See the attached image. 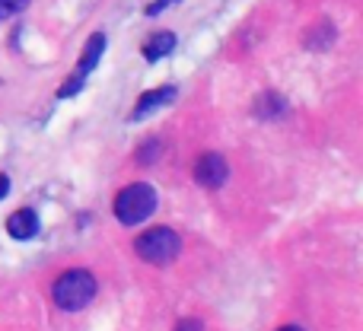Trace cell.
I'll return each instance as SVG.
<instances>
[{
    "mask_svg": "<svg viewBox=\"0 0 363 331\" xmlns=\"http://www.w3.org/2000/svg\"><path fill=\"white\" fill-rule=\"evenodd\" d=\"M277 331H303L300 325H284V328H277Z\"/></svg>",
    "mask_w": 363,
    "mask_h": 331,
    "instance_id": "obj_16",
    "label": "cell"
},
{
    "mask_svg": "<svg viewBox=\"0 0 363 331\" xmlns=\"http://www.w3.org/2000/svg\"><path fill=\"white\" fill-rule=\"evenodd\" d=\"M226 179H230V166H226V159L220 153H204L194 163V181L201 188H220Z\"/></svg>",
    "mask_w": 363,
    "mask_h": 331,
    "instance_id": "obj_4",
    "label": "cell"
},
{
    "mask_svg": "<svg viewBox=\"0 0 363 331\" xmlns=\"http://www.w3.org/2000/svg\"><path fill=\"white\" fill-rule=\"evenodd\" d=\"M172 51H176V35H172V32H153L144 42V57L150 64L160 61V57H169Z\"/></svg>",
    "mask_w": 363,
    "mask_h": 331,
    "instance_id": "obj_7",
    "label": "cell"
},
{
    "mask_svg": "<svg viewBox=\"0 0 363 331\" xmlns=\"http://www.w3.org/2000/svg\"><path fill=\"white\" fill-rule=\"evenodd\" d=\"M26 6H29V0H0V19H13Z\"/></svg>",
    "mask_w": 363,
    "mask_h": 331,
    "instance_id": "obj_12",
    "label": "cell"
},
{
    "mask_svg": "<svg viewBox=\"0 0 363 331\" xmlns=\"http://www.w3.org/2000/svg\"><path fill=\"white\" fill-rule=\"evenodd\" d=\"M172 4H176V0H153V4L150 6H147V16H160V13H163V10H169V6Z\"/></svg>",
    "mask_w": 363,
    "mask_h": 331,
    "instance_id": "obj_13",
    "label": "cell"
},
{
    "mask_svg": "<svg viewBox=\"0 0 363 331\" xmlns=\"http://www.w3.org/2000/svg\"><path fill=\"white\" fill-rule=\"evenodd\" d=\"M102 51H106V35H102V32H93V35H89V42H86V48H83V55H80L77 74H89V70L99 64Z\"/></svg>",
    "mask_w": 363,
    "mask_h": 331,
    "instance_id": "obj_8",
    "label": "cell"
},
{
    "mask_svg": "<svg viewBox=\"0 0 363 331\" xmlns=\"http://www.w3.org/2000/svg\"><path fill=\"white\" fill-rule=\"evenodd\" d=\"M134 252L147 264H169V262H176V255L182 252V239L169 226H153V230L140 232L134 239Z\"/></svg>",
    "mask_w": 363,
    "mask_h": 331,
    "instance_id": "obj_3",
    "label": "cell"
},
{
    "mask_svg": "<svg viewBox=\"0 0 363 331\" xmlns=\"http://www.w3.org/2000/svg\"><path fill=\"white\" fill-rule=\"evenodd\" d=\"M169 102H176V86H160V89H150V93H144V96H140V102L134 106L131 121L147 118V115H153L157 108H166Z\"/></svg>",
    "mask_w": 363,
    "mask_h": 331,
    "instance_id": "obj_5",
    "label": "cell"
},
{
    "mask_svg": "<svg viewBox=\"0 0 363 331\" xmlns=\"http://www.w3.org/2000/svg\"><path fill=\"white\" fill-rule=\"evenodd\" d=\"M6 232H10L13 239H32L38 232V213L32 211V207H23V211L10 213V220H6Z\"/></svg>",
    "mask_w": 363,
    "mask_h": 331,
    "instance_id": "obj_6",
    "label": "cell"
},
{
    "mask_svg": "<svg viewBox=\"0 0 363 331\" xmlns=\"http://www.w3.org/2000/svg\"><path fill=\"white\" fill-rule=\"evenodd\" d=\"M6 194H10V179L0 172V198H6Z\"/></svg>",
    "mask_w": 363,
    "mask_h": 331,
    "instance_id": "obj_15",
    "label": "cell"
},
{
    "mask_svg": "<svg viewBox=\"0 0 363 331\" xmlns=\"http://www.w3.org/2000/svg\"><path fill=\"white\" fill-rule=\"evenodd\" d=\"M83 86H86V74H77V70H74V74H70V80L57 89V99H70V96H77Z\"/></svg>",
    "mask_w": 363,
    "mask_h": 331,
    "instance_id": "obj_11",
    "label": "cell"
},
{
    "mask_svg": "<svg viewBox=\"0 0 363 331\" xmlns=\"http://www.w3.org/2000/svg\"><path fill=\"white\" fill-rule=\"evenodd\" d=\"M51 296H55V303L64 309V313H80V309L89 306L96 296V277L83 268H70L55 281Z\"/></svg>",
    "mask_w": 363,
    "mask_h": 331,
    "instance_id": "obj_1",
    "label": "cell"
},
{
    "mask_svg": "<svg viewBox=\"0 0 363 331\" xmlns=\"http://www.w3.org/2000/svg\"><path fill=\"white\" fill-rule=\"evenodd\" d=\"M153 211H157V191H153L147 181L125 185L118 191V198H115V217H118L125 226L144 223Z\"/></svg>",
    "mask_w": 363,
    "mask_h": 331,
    "instance_id": "obj_2",
    "label": "cell"
},
{
    "mask_svg": "<svg viewBox=\"0 0 363 331\" xmlns=\"http://www.w3.org/2000/svg\"><path fill=\"white\" fill-rule=\"evenodd\" d=\"M176 331H204V325H201L198 319H182L176 325Z\"/></svg>",
    "mask_w": 363,
    "mask_h": 331,
    "instance_id": "obj_14",
    "label": "cell"
},
{
    "mask_svg": "<svg viewBox=\"0 0 363 331\" xmlns=\"http://www.w3.org/2000/svg\"><path fill=\"white\" fill-rule=\"evenodd\" d=\"M160 150H163V144H160V140H147V144H140V150H138V163H140V166H153L160 157H163Z\"/></svg>",
    "mask_w": 363,
    "mask_h": 331,
    "instance_id": "obj_10",
    "label": "cell"
},
{
    "mask_svg": "<svg viewBox=\"0 0 363 331\" xmlns=\"http://www.w3.org/2000/svg\"><path fill=\"white\" fill-rule=\"evenodd\" d=\"M284 108H287V102L281 99L277 93H264L255 99V115L258 118H274V115H281Z\"/></svg>",
    "mask_w": 363,
    "mask_h": 331,
    "instance_id": "obj_9",
    "label": "cell"
}]
</instances>
